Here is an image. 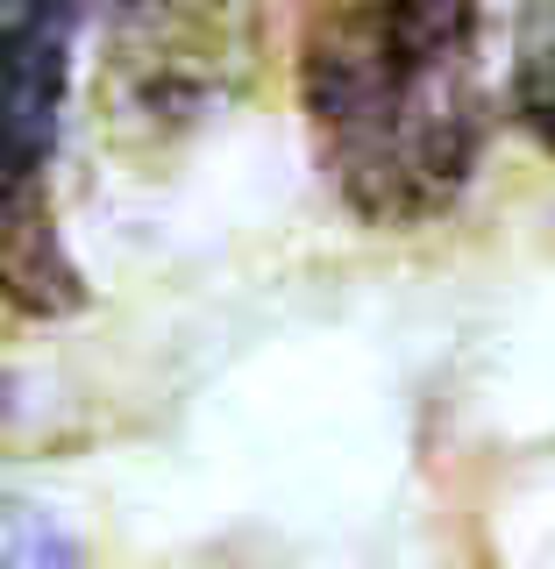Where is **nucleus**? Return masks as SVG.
Returning a JSON list of instances; mask_svg holds the SVG:
<instances>
[{"mask_svg":"<svg viewBox=\"0 0 555 569\" xmlns=\"http://www.w3.org/2000/svg\"><path fill=\"white\" fill-rule=\"evenodd\" d=\"M8 8H58V14H86V0H8Z\"/></svg>","mask_w":555,"mask_h":569,"instance_id":"3","label":"nucleus"},{"mask_svg":"<svg viewBox=\"0 0 555 569\" xmlns=\"http://www.w3.org/2000/svg\"><path fill=\"white\" fill-rule=\"evenodd\" d=\"M314 164L356 221L420 228L485 150V0H328L299 29Z\"/></svg>","mask_w":555,"mask_h":569,"instance_id":"1","label":"nucleus"},{"mask_svg":"<svg viewBox=\"0 0 555 569\" xmlns=\"http://www.w3.org/2000/svg\"><path fill=\"white\" fill-rule=\"evenodd\" d=\"M513 114L521 129L555 150V0H527L513 36Z\"/></svg>","mask_w":555,"mask_h":569,"instance_id":"2","label":"nucleus"}]
</instances>
